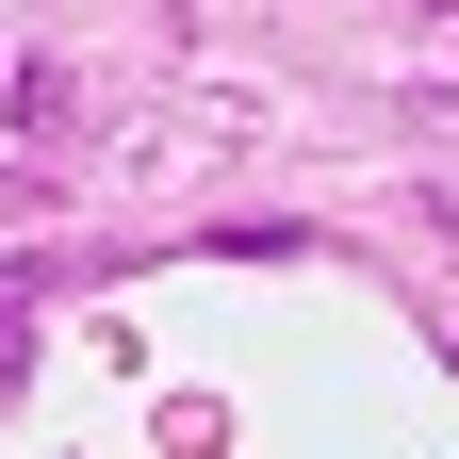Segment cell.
I'll list each match as a JSON object with an SVG mask.
<instances>
[{
    "instance_id": "obj_1",
    "label": "cell",
    "mask_w": 459,
    "mask_h": 459,
    "mask_svg": "<svg viewBox=\"0 0 459 459\" xmlns=\"http://www.w3.org/2000/svg\"><path fill=\"white\" fill-rule=\"evenodd\" d=\"M17 361H33V279H0V394H17Z\"/></svg>"
}]
</instances>
